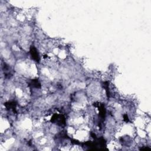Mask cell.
<instances>
[{"mask_svg": "<svg viewBox=\"0 0 151 151\" xmlns=\"http://www.w3.org/2000/svg\"><path fill=\"white\" fill-rule=\"evenodd\" d=\"M31 54L32 58H33L35 60H36L37 61H39L38 54V53H37L36 49L34 48V47H31Z\"/></svg>", "mask_w": 151, "mask_h": 151, "instance_id": "cell-1", "label": "cell"}]
</instances>
